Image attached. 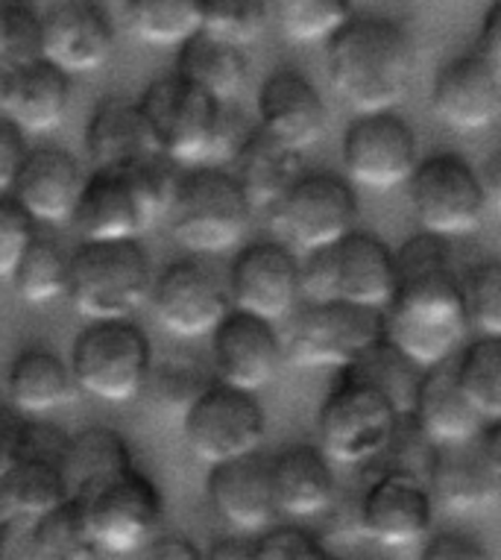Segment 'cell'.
<instances>
[{
  "label": "cell",
  "mask_w": 501,
  "mask_h": 560,
  "mask_svg": "<svg viewBox=\"0 0 501 560\" xmlns=\"http://www.w3.org/2000/svg\"><path fill=\"white\" fill-rule=\"evenodd\" d=\"M30 520H0V558L30 560L36 558V537Z\"/></svg>",
  "instance_id": "f907efd6"
},
{
  "label": "cell",
  "mask_w": 501,
  "mask_h": 560,
  "mask_svg": "<svg viewBox=\"0 0 501 560\" xmlns=\"http://www.w3.org/2000/svg\"><path fill=\"white\" fill-rule=\"evenodd\" d=\"M399 420L401 413L378 387L340 370L319 408V450L331 464L366 467L387 450Z\"/></svg>",
  "instance_id": "277c9868"
},
{
  "label": "cell",
  "mask_w": 501,
  "mask_h": 560,
  "mask_svg": "<svg viewBox=\"0 0 501 560\" xmlns=\"http://www.w3.org/2000/svg\"><path fill=\"white\" fill-rule=\"evenodd\" d=\"M71 223L82 241H124L144 232L132 194L118 171H94L82 183Z\"/></svg>",
  "instance_id": "f1b7e54d"
},
{
  "label": "cell",
  "mask_w": 501,
  "mask_h": 560,
  "mask_svg": "<svg viewBox=\"0 0 501 560\" xmlns=\"http://www.w3.org/2000/svg\"><path fill=\"white\" fill-rule=\"evenodd\" d=\"M138 106L153 129L159 150L176 165H202L218 159L223 103L171 74L147 85Z\"/></svg>",
  "instance_id": "52a82bcc"
},
{
  "label": "cell",
  "mask_w": 501,
  "mask_h": 560,
  "mask_svg": "<svg viewBox=\"0 0 501 560\" xmlns=\"http://www.w3.org/2000/svg\"><path fill=\"white\" fill-rule=\"evenodd\" d=\"M393 256L399 282L391 303L382 308V338L413 368H438L455 359L469 326L452 244L422 232L405 241Z\"/></svg>",
  "instance_id": "6da1fadb"
},
{
  "label": "cell",
  "mask_w": 501,
  "mask_h": 560,
  "mask_svg": "<svg viewBox=\"0 0 501 560\" xmlns=\"http://www.w3.org/2000/svg\"><path fill=\"white\" fill-rule=\"evenodd\" d=\"M7 390H10L12 408L19 413L38 417V413L56 411L73 394L71 368L50 349H24L19 359L12 361Z\"/></svg>",
  "instance_id": "d6a6232c"
},
{
  "label": "cell",
  "mask_w": 501,
  "mask_h": 560,
  "mask_svg": "<svg viewBox=\"0 0 501 560\" xmlns=\"http://www.w3.org/2000/svg\"><path fill=\"white\" fill-rule=\"evenodd\" d=\"M127 183L132 202H136V212L141 218L144 232L150 226L167 218L171 206H174L176 188H179V174H176V162L167 159L162 150L147 153V156L129 162L127 167L118 171Z\"/></svg>",
  "instance_id": "f35d334b"
},
{
  "label": "cell",
  "mask_w": 501,
  "mask_h": 560,
  "mask_svg": "<svg viewBox=\"0 0 501 560\" xmlns=\"http://www.w3.org/2000/svg\"><path fill=\"white\" fill-rule=\"evenodd\" d=\"M71 497L62 464L33 455H15L10 469L0 476V520L36 523L50 508Z\"/></svg>",
  "instance_id": "1f68e13d"
},
{
  "label": "cell",
  "mask_w": 501,
  "mask_h": 560,
  "mask_svg": "<svg viewBox=\"0 0 501 560\" xmlns=\"http://www.w3.org/2000/svg\"><path fill=\"white\" fill-rule=\"evenodd\" d=\"M422 373L426 376H420L417 399L410 408V423L417 425V432L431 446L469 441L481 432L487 420L457 390L455 361L448 359L438 368L422 370Z\"/></svg>",
  "instance_id": "d4e9b609"
},
{
  "label": "cell",
  "mask_w": 501,
  "mask_h": 560,
  "mask_svg": "<svg viewBox=\"0 0 501 560\" xmlns=\"http://www.w3.org/2000/svg\"><path fill=\"white\" fill-rule=\"evenodd\" d=\"M176 77H183L185 83L209 94L211 101L232 103L244 92L246 77H249L246 47L229 45L223 38L209 36L206 30H200L179 45Z\"/></svg>",
  "instance_id": "f546056e"
},
{
  "label": "cell",
  "mask_w": 501,
  "mask_h": 560,
  "mask_svg": "<svg viewBox=\"0 0 501 560\" xmlns=\"http://www.w3.org/2000/svg\"><path fill=\"white\" fill-rule=\"evenodd\" d=\"M36 238V221L21 209L15 197L0 194V282H10L21 256Z\"/></svg>",
  "instance_id": "7dc6e473"
},
{
  "label": "cell",
  "mask_w": 501,
  "mask_h": 560,
  "mask_svg": "<svg viewBox=\"0 0 501 560\" xmlns=\"http://www.w3.org/2000/svg\"><path fill=\"white\" fill-rule=\"evenodd\" d=\"M249 214L253 206L235 176L218 167H197L179 176L167 218L183 247L191 253H223L244 238Z\"/></svg>",
  "instance_id": "8992f818"
},
{
  "label": "cell",
  "mask_w": 501,
  "mask_h": 560,
  "mask_svg": "<svg viewBox=\"0 0 501 560\" xmlns=\"http://www.w3.org/2000/svg\"><path fill=\"white\" fill-rule=\"evenodd\" d=\"M211 560H253V542H244L241 537H218L211 549L202 555Z\"/></svg>",
  "instance_id": "9f6ffc18"
},
{
  "label": "cell",
  "mask_w": 501,
  "mask_h": 560,
  "mask_svg": "<svg viewBox=\"0 0 501 560\" xmlns=\"http://www.w3.org/2000/svg\"><path fill=\"white\" fill-rule=\"evenodd\" d=\"M335 261V300L384 308L396 291V256L378 235L364 230H349L331 244Z\"/></svg>",
  "instance_id": "cb8c5ba5"
},
{
  "label": "cell",
  "mask_w": 501,
  "mask_h": 560,
  "mask_svg": "<svg viewBox=\"0 0 501 560\" xmlns=\"http://www.w3.org/2000/svg\"><path fill=\"white\" fill-rule=\"evenodd\" d=\"M127 24L144 45L179 47L200 33L202 0H127Z\"/></svg>",
  "instance_id": "e575fe53"
},
{
  "label": "cell",
  "mask_w": 501,
  "mask_h": 560,
  "mask_svg": "<svg viewBox=\"0 0 501 560\" xmlns=\"http://www.w3.org/2000/svg\"><path fill=\"white\" fill-rule=\"evenodd\" d=\"M24 156H27L24 132L10 118H0V194L10 191Z\"/></svg>",
  "instance_id": "c3c4849f"
},
{
  "label": "cell",
  "mask_w": 501,
  "mask_h": 560,
  "mask_svg": "<svg viewBox=\"0 0 501 560\" xmlns=\"http://www.w3.org/2000/svg\"><path fill=\"white\" fill-rule=\"evenodd\" d=\"M343 373L356 378H364L373 387H378L393 408L401 417H410L413 399H417V387H420L422 370L413 368L401 352L387 343V340H375L373 347H366L356 361H349L347 368H340Z\"/></svg>",
  "instance_id": "d590c367"
},
{
  "label": "cell",
  "mask_w": 501,
  "mask_h": 560,
  "mask_svg": "<svg viewBox=\"0 0 501 560\" xmlns=\"http://www.w3.org/2000/svg\"><path fill=\"white\" fill-rule=\"evenodd\" d=\"M115 54V24L101 0H59L42 15V59L68 77L101 71Z\"/></svg>",
  "instance_id": "e0dca14e"
},
{
  "label": "cell",
  "mask_w": 501,
  "mask_h": 560,
  "mask_svg": "<svg viewBox=\"0 0 501 560\" xmlns=\"http://www.w3.org/2000/svg\"><path fill=\"white\" fill-rule=\"evenodd\" d=\"M136 467L129 443L115 429L92 425L85 432L73 434L65 452V481L71 497H80L85 490L109 481L124 469Z\"/></svg>",
  "instance_id": "836d02e7"
},
{
  "label": "cell",
  "mask_w": 501,
  "mask_h": 560,
  "mask_svg": "<svg viewBox=\"0 0 501 560\" xmlns=\"http://www.w3.org/2000/svg\"><path fill=\"white\" fill-rule=\"evenodd\" d=\"M15 77H19V68H10V65L0 62V118H7V109H10L12 89H15Z\"/></svg>",
  "instance_id": "6f0895ef"
},
{
  "label": "cell",
  "mask_w": 501,
  "mask_h": 560,
  "mask_svg": "<svg viewBox=\"0 0 501 560\" xmlns=\"http://www.w3.org/2000/svg\"><path fill=\"white\" fill-rule=\"evenodd\" d=\"M417 162V136L396 109L358 115L343 136V165L349 179L370 191H393L405 185Z\"/></svg>",
  "instance_id": "9a60e30c"
},
{
  "label": "cell",
  "mask_w": 501,
  "mask_h": 560,
  "mask_svg": "<svg viewBox=\"0 0 501 560\" xmlns=\"http://www.w3.org/2000/svg\"><path fill=\"white\" fill-rule=\"evenodd\" d=\"M426 485L448 514H475L501 493V420L483 423L469 441L431 446Z\"/></svg>",
  "instance_id": "30bf717a"
},
{
  "label": "cell",
  "mask_w": 501,
  "mask_h": 560,
  "mask_svg": "<svg viewBox=\"0 0 501 560\" xmlns=\"http://www.w3.org/2000/svg\"><path fill=\"white\" fill-rule=\"evenodd\" d=\"M475 54L481 56L483 62L490 65V68L501 71V3H492L490 12H487Z\"/></svg>",
  "instance_id": "db71d44e"
},
{
  "label": "cell",
  "mask_w": 501,
  "mask_h": 560,
  "mask_svg": "<svg viewBox=\"0 0 501 560\" xmlns=\"http://www.w3.org/2000/svg\"><path fill=\"white\" fill-rule=\"evenodd\" d=\"M253 560H331V551L305 528L276 525L253 542Z\"/></svg>",
  "instance_id": "bcb514c9"
},
{
  "label": "cell",
  "mask_w": 501,
  "mask_h": 560,
  "mask_svg": "<svg viewBox=\"0 0 501 560\" xmlns=\"http://www.w3.org/2000/svg\"><path fill=\"white\" fill-rule=\"evenodd\" d=\"M478 183L483 188V197H487V209L490 212H499L501 209V153L496 150L483 167L478 171Z\"/></svg>",
  "instance_id": "11a10c76"
},
{
  "label": "cell",
  "mask_w": 501,
  "mask_h": 560,
  "mask_svg": "<svg viewBox=\"0 0 501 560\" xmlns=\"http://www.w3.org/2000/svg\"><path fill=\"white\" fill-rule=\"evenodd\" d=\"M284 38L314 45L335 36L349 19L356 0H267Z\"/></svg>",
  "instance_id": "b9f144b4"
},
{
  "label": "cell",
  "mask_w": 501,
  "mask_h": 560,
  "mask_svg": "<svg viewBox=\"0 0 501 560\" xmlns=\"http://www.w3.org/2000/svg\"><path fill=\"white\" fill-rule=\"evenodd\" d=\"M276 511L284 516H317L338 497V478L326 452L296 443L270 460Z\"/></svg>",
  "instance_id": "484cf974"
},
{
  "label": "cell",
  "mask_w": 501,
  "mask_h": 560,
  "mask_svg": "<svg viewBox=\"0 0 501 560\" xmlns=\"http://www.w3.org/2000/svg\"><path fill=\"white\" fill-rule=\"evenodd\" d=\"M150 361V340L129 317L89 320L73 340V385L101 402H129L141 394Z\"/></svg>",
  "instance_id": "5b68a950"
},
{
  "label": "cell",
  "mask_w": 501,
  "mask_h": 560,
  "mask_svg": "<svg viewBox=\"0 0 501 560\" xmlns=\"http://www.w3.org/2000/svg\"><path fill=\"white\" fill-rule=\"evenodd\" d=\"M382 308L323 300L296 317L284 355L296 368H347L366 347L382 340Z\"/></svg>",
  "instance_id": "7c38bea8"
},
{
  "label": "cell",
  "mask_w": 501,
  "mask_h": 560,
  "mask_svg": "<svg viewBox=\"0 0 501 560\" xmlns=\"http://www.w3.org/2000/svg\"><path fill=\"white\" fill-rule=\"evenodd\" d=\"M273 230L291 247H331L349 230H356L358 200L352 185L335 174H302L279 200L270 206Z\"/></svg>",
  "instance_id": "5bb4252c"
},
{
  "label": "cell",
  "mask_w": 501,
  "mask_h": 560,
  "mask_svg": "<svg viewBox=\"0 0 501 560\" xmlns=\"http://www.w3.org/2000/svg\"><path fill=\"white\" fill-rule=\"evenodd\" d=\"M209 385L211 376L200 361H194L191 355H167L164 361H150L138 396H144L155 411L185 417Z\"/></svg>",
  "instance_id": "8d00e7d4"
},
{
  "label": "cell",
  "mask_w": 501,
  "mask_h": 560,
  "mask_svg": "<svg viewBox=\"0 0 501 560\" xmlns=\"http://www.w3.org/2000/svg\"><path fill=\"white\" fill-rule=\"evenodd\" d=\"M73 499L80 502L101 555H136L162 525V493L136 467L124 469Z\"/></svg>",
  "instance_id": "ba28073f"
},
{
  "label": "cell",
  "mask_w": 501,
  "mask_h": 560,
  "mask_svg": "<svg viewBox=\"0 0 501 560\" xmlns=\"http://www.w3.org/2000/svg\"><path fill=\"white\" fill-rule=\"evenodd\" d=\"M258 127L282 141L284 148L305 153L323 141L328 127L326 101L308 77L282 68L265 80L258 92Z\"/></svg>",
  "instance_id": "ffe728a7"
},
{
  "label": "cell",
  "mask_w": 501,
  "mask_h": 560,
  "mask_svg": "<svg viewBox=\"0 0 501 560\" xmlns=\"http://www.w3.org/2000/svg\"><path fill=\"white\" fill-rule=\"evenodd\" d=\"M36 537V558L47 560H92L101 558L94 546L92 532L85 525L80 502L68 497L56 508H50L45 516H38L33 525Z\"/></svg>",
  "instance_id": "60d3db41"
},
{
  "label": "cell",
  "mask_w": 501,
  "mask_h": 560,
  "mask_svg": "<svg viewBox=\"0 0 501 560\" xmlns=\"http://www.w3.org/2000/svg\"><path fill=\"white\" fill-rule=\"evenodd\" d=\"M82 183H85V176L71 153L42 148L27 150L10 191L33 221L59 226V223H71Z\"/></svg>",
  "instance_id": "603a6c76"
},
{
  "label": "cell",
  "mask_w": 501,
  "mask_h": 560,
  "mask_svg": "<svg viewBox=\"0 0 501 560\" xmlns=\"http://www.w3.org/2000/svg\"><path fill=\"white\" fill-rule=\"evenodd\" d=\"M331 89L356 115L396 109L413 80L417 50L396 21L352 19L326 38Z\"/></svg>",
  "instance_id": "7a4b0ae2"
},
{
  "label": "cell",
  "mask_w": 501,
  "mask_h": 560,
  "mask_svg": "<svg viewBox=\"0 0 501 560\" xmlns=\"http://www.w3.org/2000/svg\"><path fill=\"white\" fill-rule=\"evenodd\" d=\"M466 323L481 335L501 338V267L499 261H481L461 276Z\"/></svg>",
  "instance_id": "ee69618b"
},
{
  "label": "cell",
  "mask_w": 501,
  "mask_h": 560,
  "mask_svg": "<svg viewBox=\"0 0 501 560\" xmlns=\"http://www.w3.org/2000/svg\"><path fill=\"white\" fill-rule=\"evenodd\" d=\"M21 429H24L21 413L12 405L0 402V476L10 469V464L19 455Z\"/></svg>",
  "instance_id": "f5cc1de1"
},
{
  "label": "cell",
  "mask_w": 501,
  "mask_h": 560,
  "mask_svg": "<svg viewBox=\"0 0 501 560\" xmlns=\"http://www.w3.org/2000/svg\"><path fill=\"white\" fill-rule=\"evenodd\" d=\"M185 441L202 464H223L261 450L267 434L265 408L256 394L211 382L185 411Z\"/></svg>",
  "instance_id": "8fae6325"
},
{
  "label": "cell",
  "mask_w": 501,
  "mask_h": 560,
  "mask_svg": "<svg viewBox=\"0 0 501 560\" xmlns=\"http://www.w3.org/2000/svg\"><path fill=\"white\" fill-rule=\"evenodd\" d=\"M211 508L237 534L265 532L276 511L270 460L258 452L214 464L209 476Z\"/></svg>",
  "instance_id": "7402d4cb"
},
{
  "label": "cell",
  "mask_w": 501,
  "mask_h": 560,
  "mask_svg": "<svg viewBox=\"0 0 501 560\" xmlns=\"http://www.w3.org/2000/svg\"><path fill=\"white\" fill-rule=\"evenodd\" d=\"M434 499L420 472L401 467L378 469L358 497L361 537L384 549H413L431 534Z\"/></svg>",
  "instance_id": "4fadbf2b"
},
{
  "label": "cell",
  "mask_w": 501,
  "mask_h": 560,
  "mask_svg": "<svg viewBox=\"0 0 501 560\" xmlns=\"http://www.w3.org/2000/svg\"><path fill=\"white\" fill-rule=\"evenodd\" d=\"M71 103V77L59 71L56 65L38 59V62L19 68L15 89H12L7 118L27 136L50 132L68 115Z\"/></svg>",
  "instance_id": "4dcf8cb0"
},
{
  "label": "cell",
  "mask_w": 501,
  "mask_h": 560,
  "mask_svg": "<svg viewBox=\"0 0 501 560\" xmlns=\"http://www.w3.org/2000/svg\"><path fill=\"white\" fill-rule=\"evenodd\" d=\"M232 176L244 188L253 209H270L302 176V153L284 148L282 141L253 127L232 156Z\"/></svg>",
  "instance_id": "4316f807"
},
{
  "label": "cell",
  "mask_w": 501,
  "mask_h": 560,
  "mask_svg": "<svg viewBox=\"0 0 501 560\" xmlns=\"http://www.w3.org/2000/svg\"><path fill=\"white\" fill-rule=\"evenodd\" d=\"M267 0H202V24L209 36L249 47L267 27Z\"/></svg>",
  "instance_id": "7bdbcfd3"
},
{
  "label": "cell",
  "mask_w": 501,
  "mask_h": 560,
  "mask_svg": "<svg viewBox=\"0 0 501 560\" xmlns=\"http://www.w3.org/2000/svg\"><path fill=\"white\" fill-rule=\"evenodd\" d=\"M211 352L218 382L256 394L276 378L282 368L284 349L279 343L273 323L246 312L223 314V320L211 329Z\"/></svg>",
  "instance_id": "ac0fdd59"
},
{
  "label": "cell",
  "mask_w": 501,
  "mask_h": 560,
  "mask_svg": "<svg viewBox=\"0 0 501 560\" xmlns=\"http://www.w3.org/2000/svg\"><path fill=\"white\" fill-rule=\"evenodd\" d=\"M68 265L71 256L50 238H33L27 253L21 256L10 285L30 305H47L68 294Z\"/></svg>",
  "instance_id": "ab89813d"
},
{
  "label": "cell",
  "mask_w": 501,
  "mask_h": 560,
  "mask_svg": "<svg viewBox=\"0 0 501 560\" xmlns=\"http://www.w3.org/2000/svg\"><path fill=\"white\" fill-rule=\"evenodd\" d=\"M422 558L426 560H481V546L464 534H429L422 540Z\"/></svg>",
  "instance_id": "681fc988"
},
{
  "label": "cell",
  "mask_w": 501,
  "mask_h": 560,
  "mask_svg": "<svg viewBox=\"0 0 501 560\" xmlns=\"http://www.w3.org/2000/svg\"><path fill=\"white\" fill-rule=\"evenodd\" d=\"M42 59V15L27 0H10L0 10V62L27 68Z\"/></svg>",
  "instance_id": "f6af8a7d"
},
{
  "label": "cell",
  "mask_w": 501,
  "mask_h": 560,
  "mask_svg": "<svg viewBox=\"0 0 501 560\" xmlns=\"http://www.w3.org/2000/svg\"><path fill=\"white\" fill-rule=\"evenodd\" d=\"M150 285V258L136 238L82 241L68 265V296L85 320L132 317Z\"/></svg>",
  "instance_id": "3957f363"
},
{
  "label": "cell",
  "mask_w": 501,
  "mask_h": 560,
  "mask_svg": "<svg viewBox=\"0 0 501 560\" xmlns=\"http://www.w3.org/2000/svg\"><path fill=\"white\" fill-rule=\"evenodd\" d=\"M455 382L483 420H501V338L481 335L455 361Z\"/></svg>",
  "instance_id": "74e56055"
},
{
  "label": "cell",
  "mask_w": 501,
  "mask_h": 560,
  "mask_svg": "<svg viewBox=\"0 0 501 560\" xmlns=\"http://www.w3.org/2000/svg\"><path fill=\"white\" fill-rule=\"evenodd\" d=\"M85 150L94 171H120L129 162L155 153L159 144L138 103L106 101L89 120Z\"/></svg>",
  "instance_id": "83f0119b"
},
{
  "label": "cell",
  "mask_w": 501,
  "mask_h": 560,
  "mask_svg": "<svg viewBox=\"0 0 501 560\" xmlns=\"http://www.w3.org/2000/svg\"><path fill=\"white\" fill-rule=\"evenodd\" d=\"M155 320L174 338H209L211 329L232 308L220 276L197 258H183L162 270L150 285Z\"/></svg>",
  "instance_id": "2e32d148"
},
{
  "label": "cell",
  "mask_w": 501,
  "mask_h": 560,
  "mask_svg": "<svg viewBox=\"0 0 501 560\" xmlns=\"http://www.w3.org/2000/svg\"><path fill=\"white\" fill-rule=\"evenodd\" d=\"M7 3H10V0H0V10H3V7H7Z\"/></svg>",
  "instance_id": "680465c9"
},
{
  "label": "cell",
  "mask_w": 501,
  "mask_h": 560,
  "mask_svg": "<svg viewBox=\"0 0 501 560\" xmlns=\"http://www.w3.org/2000/svg\"><path fill=\"white\" fill-rule=\"evenodd\" d=\"M300 296V267L284 244L258 241L235 258L229 276V303L237 312L282 320Z\"/></svg>",
  "instance_id": "d6986e66"
},
{
  "label": "cell",
  "mask_w": 501,
  "mask_h": 560,
  "mask_svg": "<svg viewBox=\"0 0 501 560\" xmlns=\"http://www.w3.org/2000/svg\"><path fill=\"white\" fill-rule=\"evenodd\" d=\"M144 558L153 560H200L202 551L197 549V542H191L183 534H159L155 532L150 537L144 549H141Z\"/></svg>",
  "instance_id": "816d5d0a"
},
{
  "label": "cell",
  "mask_w": 501,
  "mask_h": 560,
  "mask_svg": "<svg viewBox=\"0 0 501 560\" xmlns=\"http://www.w3.org/2000/svg\"><path fill=\"white\" fill-rule=\"evenodd\" d=\"M431 109L457 132L496 127L501 118V71L478 54L443 65L431 89Z\"/></svg>",
  "instance_id": "44dd1931"
},
{
  "label": "cell",
  "mask_w": 501,
  "mask_h": 560,
  "mask_svg": "<svg viewBox=\"0 0 501 560\" xmlns=\"http://www.w3.org/2000/svg\"><path fill=\"white\" fill-rule=\"evenodd\" d=\"M405 185L422 230L440 238L455 241L473 235L490 214L478 171L457 153H440L417 162Z\"/></svg>",
  "instance_id": "9c48e42d"
}]
</instances>
